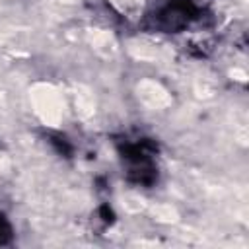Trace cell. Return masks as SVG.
I'll return each instance as SVG.
<instances>
[{
	"mask_svg": "<svg viewBox=\"0 0 249 249\" xmlns=\"http://www.w3.org/2000/svg\"><path fill=\"white\" fill-rule=\"evenodd\" d=\"M198 14H200V6L195 0H169L156 10L152 19L156 29L171 33L198 19Z\"/></svg>",
	"mask_w": 249,
	"mask_h": 249,
	"instance_id": "7a4b0ae2",
	"label": "cell"
},
{
	"mask_svg": "<svg viewBox=\"0 0 249 249\" xmlns=\"http://www.w3.org/2000/svg\"><path fill=\"white\" fill-rule=\"evenodd\" d=\"M121 156L126 161V175L138 185H152L156 181L154 165V146L148 140L124 142L121 146Z\"/></svg>",
	"mask_w": 249,
	"mask_h": 249,
	"instance_id": "6da1fadb",
	"label": "cell"
},
{
	"mask_svg": "<svg viewBox=\"0 0 249 249\" xmlns=\"http://www.w3.org/2000/svg\"><path fill=\"white\" fill-rule=\"evenodd\" d=\"M12 241V228L6 222L4 216H0V245H6Z\"/></svg>",
	"mask_w": 249,
	"mask_h": 249,
	"instance_id": "3957f363",
	"label": "cell"
}]
</instances>
